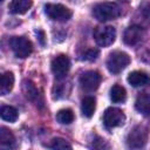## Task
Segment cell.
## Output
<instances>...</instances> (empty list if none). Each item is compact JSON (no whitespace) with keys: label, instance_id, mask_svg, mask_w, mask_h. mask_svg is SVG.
Segmentation results:
<instances>
[{"label":"cell","instance_id":"cell-26","mask_svg":"<svg viewBox=\"0 0 150 150\" xmlns=\"http://www.w3.org/2000/svg\"><path fill=\"white\" fill-rule=\"evenodd\" d=\"M141 59H142L144 62L150 63V45L144 48V50H143L142 54H141Z\"/></svg>","mask_w":150,"mask_h":150},{"label":"cell","instance_id":"cell-23","mask_svg":"<svg viewBox=\"0 0 150 150\" xmlns=\"http://www.w3.org/2000/svg\"><path fill=\"white\" fill-rule=\"evenodd\" d=\"M90 146L93 150H109V143L97 135L93 136V139L90 141Z\"/></svg>","mask_w":150,"mask_h":150},{"label":"cell","instance_id":"cell-9","mask_svg":"<svg viewBox=\"0 0 150 150\" xmlns=\"http://www.w3.org/2000/svg\"><path fill=\"white\" fill-rule=\"evenodd\" d=\"M101 81H102V76L96 70L84 71L80 76V80H79L81 88L83 90H86V91H94V90H96L98 88Z\"/></svg>","mask_w":150,"mask_h":150},{"label":"cell","instance_id":"cell-4","mask_svg":"<svg viewBox=\"0 0 150 150\" xmlns=\"http://www.w3.org/2000/svg\"><path fill=\"white\" fill-rule=\"evenodd\" d=\"M9 46L16 57L26 59L33 52L32 42L25 36H13L9 40Z\"/></svg>","mask_w":150,"mask_h":150},{"label":"cell","instance_id":"cell-6","mask_svg":"<svg viewBox=\"0 0 150 150\" xmlns=\"http://www.w3.org/2000/svg\"><path fill=\"white\" fill-rule=\"evenodd\" d=\"M94 39L98 46L108 47L114 43V41L116 39V30L111 26L96 27L94 30Z\"/></svg>","mask_w":150,"mask_h":150},{"label":"cell","instance_id":"cell-3","mask_svg":"<svg viewBox=\"0 0 150 150\" xmlns=\"http://www.w3.org/2000/svg\"><path fill=\"white\" fill-rule=\"evenodd\" d=\"M130 63V56L122 50H115L109 54L107 60V68L112 74L121 73Z\"/></svg>","mask_w":150,"mask_h":150},{"label":"cell","instance_id":"cell-13","mask_svg":"<svg viewBox=\"0 0 150 150\" xmlns=\"http://www.w3.org/2000/svg\"><path fill=\"white\" fill-rule=\"evenodd\" d=\"M128 82L132 86V87H141V86H145L150 82V76L142 70H135L131 71L128 75Z\"/></svg>","mask_w":150,"mask_h":150},{"label":"cell","instance_id":"cell-18","mask_svg":"<svg viewBox=\"0 0 150 150\" xmlns=\"http://www.w3.org/2000/svg\"><path fill=\"white\" fill-rule=\"evenodd\" d=\"M69 89H70V86L68 83L59 80L57 82H55L53 87V98H62L68 96Z\"/></svg>","mask_w":150,"mask_h":150},{"label":"cell","instance_id":"cell-14","mask_svg":"<svg viewBox=\"0 0 150 150\" xmlns=\"http://www.w3.org/2000/svg\"><path fill=\"white\" fill-rule=\"evenodd\" d=\"M135 108L139 114L144 116H150V96L148 94L138 95L135 101Z\"/></svg>","mask_w":150,"mask_h":150},{"label":"cell","instance_id":"cell-24","mask_svg":"<svg viewBox=\"0 0 150 150\" xmlns=\"http://www.w3.org/2000/svg\"><path fill=\"white\" fill-rule=\"evenodd\" d=\"M98 54H100L98 49H96V48H88V49L81 55V59H82V60H86V61H94V60L97 59Z\"/></svg>","mask_w":150,"mask_h":150},{"label":"cell","instance_id":"cell-10","mask_svg":"<svg viewBox=\"0 0 150 150\" xmlns=\"http://www.w3.org/2000/svg\"><path fill=\"white\" fill-rule=\"evenodd\" d=\"M50 68H52L53 74L55 75V77L57 80H62V79H64V76L69 71L70 61H69L67 55H63V54L57 55L56 57H54L52 60Z\"/></svg>","mask_w":150,"mask_h":150},{"label":"cell","instance_id":"cell-21","mask_svg":"<svg viewBox=\"0 0 150 150\" xmlns=\"http://www.w3.org/2000/svg\"><path fill=\"white\" fill-rule=\"evenodd\" d=\"M75 116H74V112L71 109H61L57 111L56 114V120L59 123L61 124H70L73 121H74Z\"/></svg>","mask_w":150,"mask_h":150},{"label":"cell","instance_id":"cell-17","mask_svg":"<svg viewBox=\"0 0 150 150\" xmlns=\"http://www.w3.org/2000/svg\"><path fill=\"white\" fill-rule=\"evenodd\" d=\"M96 108V100L93 96H86L81 102V110L86 117H91Z\"/></svg>","mask_w":150,"mask_h":150},{"label":"cell","instance_id":"cell-20","mask_svg":"<svg viewBox=\"0 0 150 150\" xmlns=\"http://www.w3.org/2000/svg\"><path fill=\"white\" fill-rule=\"evenodd\" d=\"M0 115L4 121L11 122V123L18 120V111L14 107H11V105H2L0 110Z\"/></svg>","mask_w":150,"mask_h":150},{"label":"cell","instance_id":"cell-25","mask_svg":"<svg viewBox=\"0 0 150 150\" xmlns=\"http://www.w3.org/2000/svg\"><path fill=\"white\" fill-rule=\"evenodd\" d=\"M141 11H142L144 18H145L148 21H150V4H149V2H144V4L141 6Z\"/></svg>","mask_w":150,"mask_h":150},{"label":"cell","instance_id":"cell-11","mask_svg":"<svg viewBox=\"0 0 150 150\" xmlns=\"http://www.w3.org/2000/svg\"><path fill=\"white\" fill-rule=\"evenodd\" d=\"M145 35V32L142 27L139 26H130L128 27L125 30H124V34H123V41L125 45L128 46H135L137 43H139L142 41V39L144 38Z\"/></svg>","mask_w":150,"mask_h":150},{"label":"cell","instance_id":"cell-15","mask_svg":"<svg viewBox=\"0 0 150 150\" xmlns=\"http://www.w3.org/2000/svg\"><path fill=\"white\" fill-rule=\"evenodd\" d=\"M14 86V75L12 71H6L1 75L0 80V94L1 95H7Z\"/></svg>","mask_w":150,"mask_h":150},{"label":"cell","instance_id":"cell-19","mask_svg":"<svg viewBox=\"0 0 150 150\" xmlns=\"http://www.w3.org/2000/svg\"><path fill=\"white\" fill-rule=\"evenodd\" d=\"M110 98L115 103L124 102L125 98H127V91H125V89L122 86H120V84L112 86L111 89H110Z\"/></svg>","mask_w":150,"mask_h":150},{"label":"cell","instance_id":"cell-16","mask_svg":"<svg viewBox=\"0 0 150 150\" xmlns=\"http://www.w3.org/2000/svg\"><path fill=\"white\" fill-rule=\"evenodd\" d=\"M32 6V1L28 0H14L11 1L8 5V9L13 14H23L26 13Z\"/></svg>","mask_w":150,"mask_h":150},{"label":"cell","instance_id":"cell-7","mask_svg":"<svg viewBox=\"0 0 150 150\" xmlns=\"http://www.w3.org/2000/svg\"><path fill=\"white\" fill-rule=\"evenodd\" d=\"M22 90H23L25 97L29 102H32L35 107H38V108H43L45 107L43 96H42L41 91L35 87V84L32 81L25 80L22 82Z\"/></svg>","mask_w":150,"mask_h":150},{"label":"cell","instance_id":"cell-8","mask_svg":"<svg viewBox=\"0 0 150 150\" xmlns=\"http://www.w3.org/2000/svg\"><path fill=\"white\" fill-rule=\"evenodd\" d=\"M125 122L124 112L118 108H108L103 115V123L108 129L123 125Z\"/></svg>","mask_w":150,"mask_h":150},{"label":"cell","instance_id":"cell-1","mask_svg":"<svg viewBox=\"0 0 150 150\" xmlns=\"http://www.w3.org/2000/svg\"><path fill=\"white\" fill-rule=\"evenodd\" d=\"M122 14V7L117 2H100L94 6L93 15L98 21L117 19Z\"/></svg>","mask_w":150,"mask_h":150},{"label":"cell","instance_id":"cell-5","mask_svg":"<svg viewBox=\"0 0 150 150\" xmlns=\"http://www.w3.org/2000/svg\"><path fill=\"white\" fill-rule=\"evenodd\" d=\"M45 13L48 18L55 21H67L73 15V12L61 4H46Z\"/></svg>","mask_w":150,"mask_h":150},{"label":"cell","instance_id":"cell-2","mask_svg":"<svg viewBox=\"0 0 150 150\" xmlns=\"http://www.w3.org/2000/svg\"><path fill=\"white\" fill-rule=\"evenodd\" d=\"M148 136H149L148 127L142 124L135 125L127 136V144L132 150L142 149L148 141Z\"/></svg>","mask_w":150,"mask_h":150},{"label":"cell","instance_id":"cell-12","mask_svg":"<svg viewBox=\"0 0 150 150\" xmlns=\"http://www.w3.org/2000/svg\"><path fill=\"white\" fill-rule=\"evenodd\" d=\"M16 138L13 135V132L5 128L1 127L0 129V149L1 150H14L16 148Z\"/></svg>","mask_w":150,"mask_h":150},{"label":"cell","instance_id":"cell-22","mask_svg":"<svg viewBox=\"0 0 150 150\" xmlns=\"http://www.w3.org/2000/svg\"><path fill=\"white\" fill-rule=\"evenodd\" d=\"M49 148L52 150H73L71 145L63 138L61 137H56V138H53L50 144H49Z\"/></svg>","mask_w":150,"mask_h":150},{"label":"cell","instance_id":"cell-27","mask_svg":"<svg viewBox=\"0 0 150 150\" xmlns=\"http://www.w3.org/2000/svg\"><path fill=\"white\" fill-rule=\"evenodd\" d=\"M36 33H39V34H40V36H39V40H40L41 45L43 46V45H45V33H43L42 30H38Z\"/></svg>","mask_w":150,"mask_h":150}]
</instances>
